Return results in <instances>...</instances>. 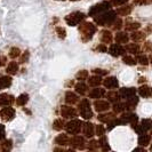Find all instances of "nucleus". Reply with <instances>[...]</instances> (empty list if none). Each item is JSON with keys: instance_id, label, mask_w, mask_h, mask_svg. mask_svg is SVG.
I'll return each instance as SVG.
<instances>
[{"instance_id": "f257e3e1", "label": "nucleus", "mask_w": 152, "mask_h": 152, "mask_svg": "<svg viewBox=\"0 0 152 152\" xmlns=\"http://www.w3.org/2000/svg\"><path fill=\"white\" fill-rule=\"evenodd\" d=\"M115 15L117 13L113 12V10H107V12H103L99 14L97 17L94 18L95 23H97L99 25H102V26H105V25H111L112 22L115 20Z\"/></svg>"}, {"instance_id": "f03ea898", "label": "nucleus", "mask_w": 152, "mask_h": 152, "mask_svg": "<svg viewBox=\"0 0 152 152\" xmlns=\"http://www.w3.org/2000/svg\"><path fill=\"white\" fill-rule=\"evenodd\" d=\"M79 31H80V33H81L83 40H84V41H87V40L91 39L93 34L96 32V26H95L94 24H91V23H84V24L80 25Z\"/></svg>"}, {"instance_id": "7ed1b4c3", "label": "nucleus", "mask_w": 152, "mask_h": 152, "mask_svg": "<svg viewBox=\"0 0 152 152\" xmlns=\"http://www.w3.org/2000/svg\"><path fill=\"white\" fill-rule=\"evenodd\" d=\"M79 112L81 114V117L84 119H91L93 117V111L91 109V103L88 99H84L83 101H80L79 103Z\"/></svg>"}, {"instance_id": "20e7f679", "label": "nucleus", "mask_w": 152, "mask_h": 152, "mask_svg": "<svg viewBox=\"0 0 152 152\" xmlns=\"http://www.w3.org/2000/svg\"><path fill=\"white\" fill-rule=\"evenodd\" d=\"M81 126H83V122L80 121V120L73 119V120H71V121L66 122V124L64 125V128H65L68 134L76 135V134H79V133H80Z\"/></svg>"}, {"instance_id": "39448f33", "label": "nucleus", "mask_w": 152, "mask_h": 152, "mask_svg": "<svg viewBox=\"0 0 152 152\" xmlns=\"http://www.w3.org/2000/svg\"><path fill=\"white\" fill-rule=\"evenodd\" d=\"M85 17L86 16H85L84 13L75 12V13H71L70 15H68L65 17V22L68 23L69 25H71V26H76V25H78L79 23L84 20Z\"/></svg>"}, {"instance_id": "423d86ee", "label": "nucleus", "mask_w": 152, "mask_h": 152, "mask_svg": "<svg viewBox=\"0 0 152 152\" xmlns=\"http://www.w3.org/2000/svg\"><path fill=\"white\" fill-rule=\"evenodd\" d=\"M109 9H110V2H109V1H103V2H101V4H97V5L93 6V7L89 9L88 15L96 16V15H99V14H101V13H103V12H107Z\"/></svg>"}, {"instance_id": "0eeeda50", "label": "nucleus", "mask_w": 152, "mask_h": 152, "mask_svg": "<svg viewBox=\"0 0 152 152\" xmlns=\"http://www.w3.org/2000/svg\"><path fill=\"white\" fill-rule=\"evenodd\" d=\"M15 117V110L13 107H10L9 105H7L6 107H4L1 111H0V118L5 121H10L13 120Z\"/></svg>"}, {"instance_id": "6e6552de", "label": "nucleus", "mask_w": 152, "mask_h": 152, "mask_svg": "<svg viewBox=\"0 0 152 152\" xmlns=\"http://www.w3.org/2000/svg\"><path fill=\"white\" fill-rule=\"evenodd\" d=\"M94 107L97 112H105L110 109V102L109 101H103V99H96L94 102Z\"/></svg>"}, {"instance_id": "1a4fd4ad", "label": "nucleus", "mask_w": 152, "mask_h": 152, "mask_svg": "<svg viewBox=\"0 0 152 152\" xmlns=\"http://www.w3.org/2000/svg\"><path fill=\"white\" fill-rule=\"evenodd\" d=\"M61 115L63 118H75L77 115V111L73 107H69V105H62L61 107Z\"/></svg>"}, {"instance_id": "9d476101", "label": "nucleus", "mask_w": 152, "mask_h": 152, "mask_svg": "<svg viewBox=\"0 0 152 152\" xmlns=\"http://www.w3.org/2000/svg\"><path fill=\"white\" fill-rule=\"evenodd\" d=\"M109 53L111 54L112 56H114V57H118V56L125 54V48H124L120 44H113V45L110 46Z\"/></svg>"}, {"instance_id": "9b49d317", "label": "nucleus", "mask_w": 152, "mask_h": 152, "mask_svg": "<svg viewBox=\"0 0 152 152\" xmlns=\"http://www.w3.org/2000/svg\"><path fill=\"white\" fill-rule=\"evenodd\" d=\"M70 145H72L73 148H76V149H80V150H83L85 148V140L83 136H79V135H77L76 136H73L71 140H70Z\"/></svg>"}, {"instance_id": "f8f14e48", "label": "nucleus", "mask_w": 152, "mask_h": 152, "mask_svg": "<svg viewBox=\"0 0 152 152\" xmlns=\"http://www.w3.org/2000/svg\"><path fill=\"white\" fill-rule=\"evenodd\" d=\"M103 85L107 89H114V88H118L119 83H118V79L115 77H107V79L103 81Z\"/></svg>"}, {"instance_id": "ddd939ff", "label": "nucleus", "mask_w": 152, "mask_h": 152, "mask_svg": "<svg viewBox=\"0 0 152 152\" xmlns=\"http://www.w3.org/2000/svg\"><path fill=\"white\" fill-rule=\"evenodd\" d=\"M14 96L9 95L7 93H2L0 94V107H7V105H10L13 102H14Z\"/></svg>"}, {"instance_id": "4468645a", "label": "nucleus", "mask_w": 152, "mask_h": 152, "mask_svg": "<svg viewBox=\"0 0 152 152\" xmlns=\"http://www.w3.org/2000/svg\"><path fill=\"white\" fill-rule=\"evenodd\" d=\"M120 120H121V124L129 122L132 125H135L138 121V117L135 113H126V114H122Z\"/></svg>"}, {"instance_id": "2eb2a0df", "label": "nucleus", "mask_w": 152, "mask_h": 152, "mask_svg": "<svg viewBox=\"0 0 152 152\" xmlns=\"http://www.w3.org/2000/svg\"><path fill=\"white\" fill-rule=\"evenodd\" d=\"M135 94H136V89L133 88V87H125V88H121L119 91V96L122 99H128V97L135 95Z\"/></svg>"}, {"instance_id": "dca6fc26", "label": "nucleus", "mask_w": 152, "mask_h": 152, "mask_svg": "<svg viewBox=\"0 0 152 152\" xmlns=\"http://www.w3.org/2000/svg\"><path fill=\"white\" fill-rule=\"evenodd\" d=\"M105 95V91L103 89V88H99V86L97 87H95L94 89H91V91H89V97L91 99H101V97H103Z\"/></svg>"}, {"instance_id": "f3484780", "label": "nucleus", "mask_w": 152, "mask_h": 152, "mask_svg": "<svg viewBox=\"0 0 152 152\" xmlns=\"http://www.w3.org/2000/svg\"><path fill=\"white\" fill-rule=\"evenodd\" d=\"M126 103L124 104L125 105V109H127V110H133L134 107H136V104L138 103V97H137L136 95H133V96H130L128 99H126Z\"/></svg>"}, {"instance_id": "a211bd4d", "label": "nucleus", "mask_w": 152, "mask_h": 152, "mask_svg": "<svg viewBox=\"0 0 152 152\" xmlns=\"http://www.w3.org/2000/svg\"><path fill=\"white\" fill-rule=\"evenodd\" d=\"M83 132H84V135L86 137H93L94 135H95V132H94V125L91 124V122H86V124H84Z\"/></svg>"}, {"instance_id": "6ab92c4d", "label": "nucleus", "mask_w": 152, "mask_h": 152, "mask_svg": "<svg viewBox=\"0 0 152 152\" xmlns=\"http://www.w3.org/2000/svg\"><path fill=\"white\" fill-rule=\"evenodd\" d=\"M55 143L61 146H64V145H70V138L66 134H60L57 135L56 138H55Z\"/></svg>"}, {"instance_id": "aec40b11", "label": "nucleus", "mask_w": 152, "mask_h": 152, "mask_svg": "<svg viewBox=\"0 0 152 152\" xmlns=\"http://www.w3.org/2000/svg\"><path fill=\"white\" fill-rule=\"evenodd\" d=\"M78 101H79V97H78L77 94H75L73 91H66V94H65V102L68 104H70V105L76 104V103H78Z\"/></svg>"}, {"instance_id": "412c9836", "label": "nucleus", "mask_w": 152, "mask_h": 152, "mask_svg": "<svg viewBox=\"0 0 152 152\" xmlns=\"http://www.w3.org/2000/svg\"><path fill=\"white\" fill-rule=\"evenodd\" d=\"M12 81H13L12 77H9V76L0 77V91H2V89H5V88L10 87Z\"/></svg>"}, {"instance_id": "4be33fe9", "label": "nucleus", "mask_w": 152, "mask_h": 152, "mask_svg": "<svg viewBox=\"0 0 152 152\" xmlns=\"http://www.w3.org/2000/svg\"><path fill=\"white\" fill-rule=\"evenodd\" d=\"M115 41H117V44H127L128 42V40H129V37L125 33V32H118L117 34H115Z\"/></svg>"}, {"instance_id": "5701e85b", "label": "nucleus", "mask_w": 152, "mask_h": 152, "mask_svg": "<svg viewBox=\"0 0 152 152\" xmlns=\"http://www.w3.org/2000/svg\"><path fill=\"white\" fill-rule=\"evenodd\" d=\"M138 94L142 96V97H144V99H148V97H150L151 96V88L149 87V86H141L140 88H138Z\"/></svg>"}, {"instance_id": "b1692460", "label": "nucleus", "mask_w": 152, "mask_h": 152, "mask_svg": "<svg viewBox=\"0 0 152 152\" xmlns=\"http://www.w3.org/2000/svg\"><path fill=\"white\" fill-rule=\"evenodd\" d=\"M150 141H151V136L150 135H146V134H140L138 137V144L142 145V146H146V145L150 144Z\"/></svg>"}, {"instance_id": "393cba45", "label": "nucleus", "mask_w": 152, "mask_h": 152, "mask_svg": "<svg viewBox=\"0 0 152 152\" xmlns=\"http://www.w3.org/2000/svg\"><path fill=\"white\" fill-rule=\"evenodd\" d=\"M88 84H89V86H91V87H97V86H99V85L102 84V79H101L99 76L95 75V76H93L89 78Z\"/></svg>"}, {"instance_id": "a878e982", "label": "nucleus", "mask_w": 152, "mask_h": 152, "mask_svg": "<svg viewBox=\"0 0 152 152\" xmlns=\"http://www.w3.org/2000/svg\"><path fill=\"white\" fill-rule=\"evenodd\" d=\"M75 88H76V91L78 94H80V95H85L87 91H88V86L87 85H85L84 83H79V84H77L75 86Z\"/></svg>"}, {"instance_id": "bb28decb", "label": "nucleus", "mask_w": 152, "mask_h": 152, "mask_svg": "<svg viewBox=\"0 0 152 152\" xmlns=\"http://www.w3.org/2000/svg\"><path fill=\"white\" fill-rule=\"evenodd\" d=\"M18 71V64L16 62H9L7 65V73L9 75H16V72Z\"/></svg>"}, {"instance_id": "cd10ccee", "label": "nucleus", "mask_w": 152, "mask_h": 152, "mask_svg": "<svg viewBox=\"0 0 152 152\" xmlns=\"http://www.w3.org/2000/svg\"><path fill=\"white\" fill-rule=\"evenodd\" d=\"M125 50H127L130 54H137L140 52V46L137 45V44H128V45H126V47H125Z\"/></svg>"}, {"instance_id": "c85d7f7f", "label": "nucleus", "mask_w": 152, "mask_h": 152, "mask_svg": "<svg viewBox=\"0 0 152 152\" xmlns=\"http://www.w3.org/2000/svg\"><path fill=\"white\" fill-rule=\"evenodd\" d=\"M101 39H102V42H104V44H111L113 37H112V33L110 31H103Z\"/></svg>"}, {"instance_id": "c756f323", "label": "nucleus", "mask_w": 152, "mask_h": 152, "mask_svg": "<svg viewBox=\"0 0 152 152\" xmlns=\"http://www.w3.org/2000/svg\"><path fill=\"white\" fill-rule=\"evenodd\" d=\"M119 93H117V91H109L107 94V99L109 102H112V103H114V102H118L119 101Z\"/></svg>"}, {"instance_id": "7c9ffc66", "label": "nucleus", "mask_w": 152, "mask_h": 152, "mask_svg": "<svg viewBox=\"0 0 152 152\" xmlns=\"http://www.w3.org/2000/svg\"><path fill=\"white\" fill-rule=\"evenodd\" d=\"M28 101H29V95L28 94H21L17 99H16V103H17V105H25L26 103H28Z\"/></svg>"}, {"instance_id": "2f4dec72", "label": "nucleus", "mask_w": 152, "mask_h": 152, "mask_svg": "<svg viewBox=\"0 0 152 152\" xmlns=\"http://www.w3.org/2000/svg\"><path fill=\"white\" fill-rule=\"evenodd\" d=\"M64 120L62 119V118H58V119H56L55 121L53 122V128L55 130H62L64 128Z\"/></svg>"}, {"instance_id": "473e14b6", "label": "nucleus", "mask_w": 152, "mask_h": 152, "mask_svg": "<svg viewBox=\"0 0 152 152\" xmlns=\"http://www.w3.org/2000/svg\"><path fill=\"white\" fill-rule=\"evenodd\" d=\"M130 38L133 39L135 42H137V41H141V40L145 39V33H143V32H133Z\"/></svg>"}, {"instance_id": "72a5a7b5", "label": "nucleus", "mask_w": 152, "mask_h": 152, "mask_svg": "<svg viewBox=\"0 0 152 152\" xmlns=\"http://www.w3.org/2000/svg\"><path fill=\"white\" fill-rule=\"evenodd\" d=\"M114 119V114L113 113H107V114H101L99 115V120L102 122H109L110 120Z\"/></svg>"}, {"instance_id": "f704fd0d", "label": "nucleus", "mask_w": 152, "mask_h": 152, "mask_svg": "<svg viewBox=\"0 0 152 152\" xmlns=\"http://www.w3.org/2000/svg\"><path fill=\"white\" fill-rule=\"evenodd\" d=\"M9 57L10 58H16V57H20L21 56V50H20V48H17V47H13V48H10V50H9Z\"/></svg>"}, {"instance_id": "c9c22d12", "label": "nucleus", "mask_w": 152, "mask_h": 152, "mask_svg": "<svg viewBox=\"0 0 152 152\" xmlns=\"http://www.w3.org/2000/svg\"><path fill=\"white\" fill-rule=\"evenodd\" d=\"M130 12H132V7H130V6H126V7H121V8H119V9H117V13L121 16L129 15Z\"/></svg>"}, {"instance_id": "e433bc0d", "label": "nucleus", "mask_w": 152, "mask_h": 152, "mask_svg": "<svg viewBox=\"0 0 152 152\" xmlns=\"http://www.w3.org/2000/svg\"><path fill=\"white\" fill-rule=\"evenodd\" d=\"M101 137V140L99 141V146H102V150L103 151H107V150H110V146L107 145V140L105 138V137L103 136H99Z\"/></svg>"}, {"instance_id": "4c0bfd02", "label": "nucleus", "mask_w": 152, "mask_h": 152, "mask_svg": "<svg viewBox=\"0 0 152 152\" xmlns=\"http://www.w3.org/2000/svg\"><path fill=\"white\" fill-rule=\"evenodd\" d=\"M125 111V105L119 102H114L113 104V112L114 113H121Z\"/></svg>"}, {"instance_id": "58836bf2", "label": "nucleus", "mask_w": 152, "mask_h": 152, "mask_svg": "<svg viewBox=\"0 0 152 152\" xmlns=\"http://www.w3.org/2000/svg\"><path fill=\"white\" fill-rule=\"evenodd\" d=\"M76 78H77V80H79V81L86 80V79L88 78V71H86V70H81V71H79V72L76 75Z\"/></svg>"}, {"instance_id": "ea45409f", "label": "nucleus", "mask_w": 152, "mask_h": 152, "mask_svg": "<svg viewBox=\"0 0 152 152\" xmlns=\"http://www.w3.org/2000/svg\"><path fill=\"white\" fill-rule=\"evenodd\" d=\"M141 28V24L137 22H130L126 24V30L127 31H135Z\"/></svg>"}, {"instance_id": "a19ab883", "label": "nucleus", "mask_w": 152, "mask_h": 152, "mask_svg": "<svg viewBox=\"0 0 152 152\" xmlns=\"http://www.w3.org/2000/svg\"><path fill=\"white\" fill-rule=\"evenodd\" d=\"M122 62H124L125 64H127V65H135L137 63L136 60H134L132 56H124V57H122Z\"/></svg>"}, {"instance_id": "79ce46f5", "label": "nucleus", "mask_w": 152, "mask_h": 152, "mask_svg": "<svg viewBox=\"0 0 152 152\" xmlns=\"http://www.w3.org/2000/svg\"><path fill=\"white\" fill-rule=\"evenodd\" d=\"M94 132H95V134L99 137L102 136V135H104V133H105V127L102 126V125H99V126H96V128H94Z\"/></svg>"}, {"instance_id": "37998d69", "label": "nucleus", "mask_w": 152, "mask_h": 152, "mask_svg": "<svg viewBox=\"0 0 152 152\" xmlns=\"http://www.w3.org/2000/svg\"><path fill=\"white\" fill-rule=\"evenodd\" d=\"M136 61L138 62L140 64H142V65H148V64H149V60H148V57H146L145 55H138Z\"/></svg>"}, {"instance_id": "c03bdc74", "label": "nucleus", "mask_w": 152, "mask_h": 152, "mask_svg": "<svg viewBox=\"0 0 152 152\" xmlns=\"http://www.w3.org/2000/svg\"><path fill=\"white\" fill-rule=\"evenodd\" d=\"M112 24H113V25H112V29H113V30H120L122 28V21L119 20V18H118V20L115 18L113 22H112Z\"/></svg>"}, {"instance_id": "a18cd8bd", "label": "nucleus", "mask_w": 152, "mask_h": 152, "mask_svg": "<svg viewBox=\"0 0 152 152\" xmlns=\"http://www.w3.org/2000/svg\"><path fill=\"white\" fill-rule=\"evenodd\" d=\"M141 126L144 128L145 132H146V130H150L151 129V120H150V119H143Z\"/></svg>"}, {"instance_id": "49530a36", "label": "nucleus", "mask_w": 152, "mask_h": 152, "mask_svg": "<svg viewBox=\"0 0 152 152\" xmlns=\"http://www.w3.org/2000/svg\"><path fill=\"white\" fill-rule=\"evenodd\" d=\"M99 148V144L97 141H95V140H93L89 142V145H88V150H97Z\"/></svg>"}, {"instance_id": "de8ad7c7", "label": "nucleus", "mask_w": 152, "mask_h": 152, "mask_svg": "<svg viewBox=\"0 0 152 152\" xmlns=\"http://www.w3.org/2000/svg\"><path fill=\"white\" fill-rule=\"evenodd\" d=\"M12 149V141L10 140H7L2 143V150L4 151H9Z\"/></svg>"}, {"instance_id": "09e8293b", "label": "nucleus", "mask_w": 152, "mask_h": 152, "mask_svg": "<svg viewBox=\"0 0 152 152\" xmlns=\"http://www.w3.org/2000/svg\"><path fill=\"white\" fill-rule=\"evenodd\" d=\"M56 33L58 34V37L61 39H64L66 37V32H65V30H64L63 28H57V29H56Z\"/></svg>"}, {"instance_id": "8fccbe9b", "label": "nucleus", "mask_w": 152, "mask_h": 152, "mask_svg": "<svg viewBox=\"0 0 152 152\" xmlns=\"http://www.w3.org/2000/svg\"><path fill=\"white\" fill-rule=\"evenodd\" d=\"M93 72H94V75H97V76H105V75H107V71L102 70V69H95V70H93Z\"/></svg>"}, {"instance_id": "3c124183", "label": "nucleus", "mask_w": 152, "mask_h": 152, "mask_svg": "<svg viewBox=\"0 0 152 152\" xmlns=\"http://www.w3.org/2000/svg\"><path fill=\"white\" fill-rule=\"evenodd\" d=\"M128 0H112V4L114 6H121V5H125Z\"/></svg>"}, {"instance_id": "603ef678", "label": "nucleus", "mask_w": 152, "mask_h": 152, "mask_svg": "<svg viewBox=\"0 0 152 152\" xmlns=\"http://www.w3.org/2000/svg\"><path fill=\"white\" fill-rule=\"evenodd\" d=\"M5 135H6V132H5V126H4V125H0V141L5 138Z\"/></svg>"}, {"instance_id": "864d4df0", "label": "nucleus", "mask_w": 152, "mask_h": 152, "mask_svg": "<svg viewBox=\"0 0 152 152\" xmlns=\"http://www.w3.org/2000/svg\"><path fill=\"white\" fill-rule=\"evenodd\" d=\"M97 50H99V52H102V53H105L107 50V48L105 47L104 44H101V45L97 46Z\"/></svg>"}, {"instance_id": "5fc2aeb1", "label": "nucleus", "mask_w": 152, "mask_h": 152, "mask_svg": "<svg viewBox=\"0 0 152 152\" xmlns=\"http://www.w3.org/2000/svg\"><path fill=\"white\" fill-rule=\"evenodd\" d=\"M29 58V52H25V54H23V56L21 57V63H25Z\"/></svg>"}, {"instance_id": "6e6d98bb", "label": "nucleus", "mask_w": 152, "mask_h": 152, "mask_svg": "<svg viewBox=\"0 0 152 152\" xmlns=\"http://www.w3.org/2000/svg\"><path fill=\"white\" fill-rule=\"evenodd\" d=\"M6 62H7V57L6 56H0V68L4 66L6 64Z\"/></svg>"}, {"instance_id": "4d7b16f0", "label": "nucleus", "mask_w": 152, "mask_h": 152, "mask_svg": "<svg viewBox=\"0 0 152 152\" xmlns=\"http://www.w3.org/2000/svg\"><path fill=\"white\" fill-rule=\"evenodd\" d=\"M135 4H138V5H145V4H150V0H136Z\"/></svg>"}, {"instance_id": "13d9d810", "label": "nucleus", "mask_w": 152, "mask_h": 152, "mask_svg": "<svg viewBox=\"0 0 152 152\" xmlns=\"http://www.w3.org/2000/svg\"><path fill=\"white\" fill-rule=\"evenodd\" d=\"M134 151H145L144 149H142V148H137V149H135Z\"/></svg>"}, {"instance_id": "bf43d9fd", "label": "nucleus", "mask_w": 152, "mask_h": 152, "mask_svg": "<svg viewBox=\"0 0 152 152\" xmlns=\"http://www.w3.org/2000/svg\"><path fill=\"white\" fill-rule=\"evenodd\" d=\"M143 81L145 83V78H141V79H140V83H143Z\"/></svg>"}]
</instances>
